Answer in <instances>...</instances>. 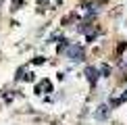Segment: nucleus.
Masks as SVG:
<instances>
[{"label":"nucleus","instance_id":"nucleus-1","mask_svg":"<svg viewBox=\"0 0 127 125\" xmlns=\"http://www.w3.org/2000/svg\"><path fill=\"white\" fill-rule=\"evenodd\" d=\"M86 75H88V79L94 83V81L98 79V69H96V67H88V69H86Z\"/></svg>","mask_w":127,"mask_h":125}]
</instances>
